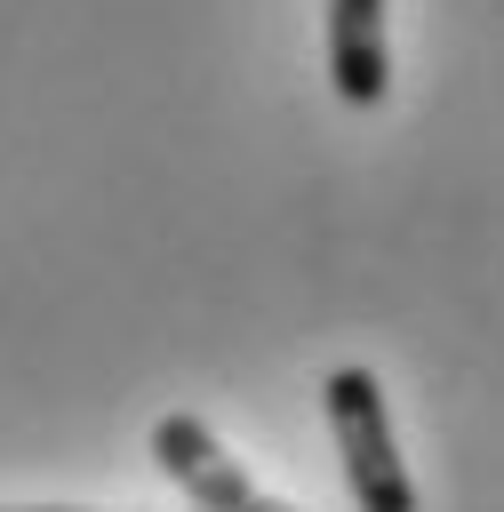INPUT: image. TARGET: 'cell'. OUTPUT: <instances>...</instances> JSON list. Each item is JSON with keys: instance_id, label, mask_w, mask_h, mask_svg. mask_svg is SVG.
Segmentation results:
<instances>
[{"instance_id": "1", "label": "cell", "mask_w": 504, "mask_h": 512, "mask_svg": "<svg viewBox=\"0 0 504 512\" xmlns=\"http://www.w3.org/2000/svg\"><path fill=\"white\" fill-rule=\"evenodd\" d=\"M320 408H328V432H336V456H344V488L360 512H416V480L392 448V416H384V384L368 368H336L320 384Z\"/></svg>"}, {"instance_id": "2", "label": "cell", "mask_w": 504, "mask_h": 512, "mask_svg": "<svg viewBox=\"0 0 504 512\" xmlns=\"http://www.w3.org/2000/svg\"><path fill=\"white\" fill-rule=\"evenodd\" d=\"M152 464H160L200 512H232V504L256 488V480L240 472V456H232L200 416H160V424H152Z\"/></svg>"}, {"instance_id": "3", "label": "cell", "mask_w": 504, "mask_h": 512, "mask_svg": "<svg viewBox=\"0 0 504 512\" xmlns=\"http://www.w3.org/2000/svg\"><path fill=\"white\" fill-rule=\"evenodd\" d=\"M328 80L352 112H376L392 88V48H384V0H328Z\"/></svg>"}, {"instance_id": "4", "label": "cell", "mask_w": 504, "mask_h": 512, "mask_svg": "<svg viewBox=\"0 0 504 512\" xmlns=\"http://www.w3.org/2000/svg\"><path fill=\"white\" fill-rule=\"evenodd\" d=\"M232 512H296V504H280V496H264V488H248V496H240Z\"/></svg>"}, {"instance_id": "5", "label": "cell", "mask_w": 504, "mask_h": 512, "mask_svg": "<svg viewBox=\"0 0 504 512\" xmlns=\"http://www.w3.org/2000/svg\"><path fill=\"white\" fill-rule=\"evenodd\" d=\"M8 512H80V504H8Z\"/></svg>"}]
</instances>
